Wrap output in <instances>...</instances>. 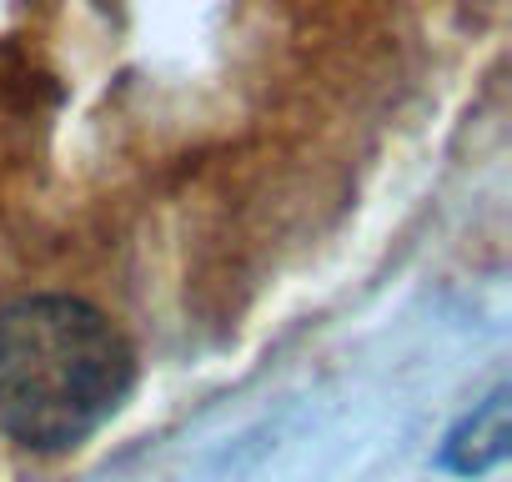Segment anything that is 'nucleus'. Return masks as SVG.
<instances>
[{"mask_svg": "<svg viewBox=\"0 0 512 482\" xmlns=\"http://www.w3.org/2000/svg\"><path fill=\"white\" fill-rule=\"evenodd\" d=\"M136 352L81 297L41 292L0 307V432L31 452L91 442L131 397Z\"/></svg>", "mask_w": 512, "mask_h": 482, "instance_id": "nucleus-1", "label": "nucleus"}, {"mask_svg": "<svg viewBox=\"0 0 512 482\" xmlns=\"http://www.w3.org/2000/svg\"><path fill=\"white\" fill-rule=\"evenodd\" d=\"M507 442H512V392H507V387H492V392L447 432L437 467H442V472H457V477H482V472L502 467Z\"/></svg>", "mask_w": 512, "mask_h": 482, "instance_id": "nucleus-2", "label": "nucleus"}]
</instances>
